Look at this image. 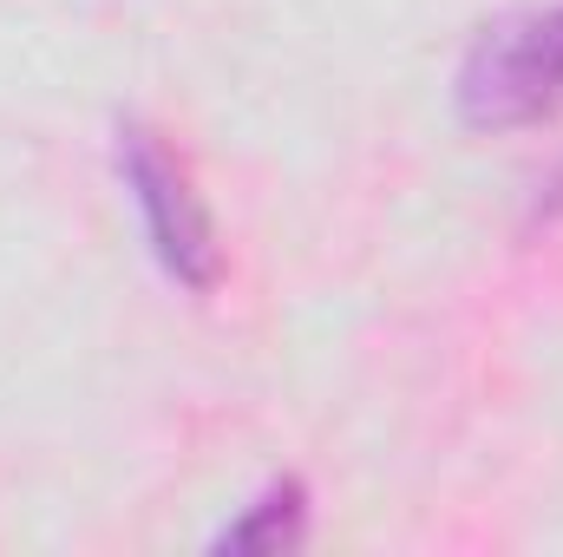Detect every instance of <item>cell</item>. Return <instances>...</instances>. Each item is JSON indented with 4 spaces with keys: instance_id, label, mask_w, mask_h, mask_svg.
Here are the masks:
<instances>
[{
    "instance_id": "obj_3",
    "label": "cell",
    "mask_w": 563,
    "mask_h": 557,
    "mask_svg": "<svg viewBox=\"0 0 563 557\" xmlns=\"http://www.w3.org/2000/svg\"><path fill=\"white\" fill-rule=\"evenodd\" d=\"M301 538H308V499H301L295 479H282V485H269L236 525L217 532V551H288V545H301Z\"/></svg>"
},
{
    "instance_id": "obj_1",
    "label": "cell",
    "mask_w": 563,
    "mask_h": 557,
    "mask_svg": "<svg viewBox=\"0 0 563 557\" xmlns=\"http://www.w3.org/2000/svg\"><path fill=\"white\" fill-rule=\"evenodd\" d=\"M563 112V7L498 20L459 66V119L472 132H518Z\"/></svg>"
},
{
    "instance_id": "obj_2",
    "label": "cell",
    "mask_w": 563,
    "mask_h": 557,
    "mask_svg": "<svg viewBox=\"0 0 563 557\" xmlns=\"http://www.w3.org/2000/svg\"><path fill=\"white\" fill-rule=\"evenodd\" d=\"M119 177L132 190V210H139L157 270L177 288H190V295H210L223 282V243H217V223H210V210H203L184 157L157 132L125 125L119 132Z\"/></svg>"
}]
</instances>
